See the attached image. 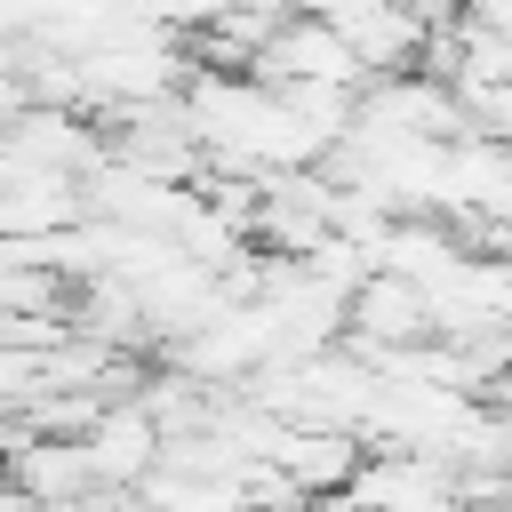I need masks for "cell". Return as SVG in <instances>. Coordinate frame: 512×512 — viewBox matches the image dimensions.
I'll list each match as a JSON object with an SVG mask.
<instances>
[{
    "label": "cell",
    "instance_id": "cell-1",
    "mask_svg": "<svg viewBox=\"0 0 512 512\" xmlns=\"http://www.w3.org/2000/svg\"><path fill=\"white\" fill-rule=\"evenodd\" d=\"M440 336V304H432V288L416 280V272H400V264H376L352 296H344V344L368 360V368H384L392 352H416V344H432Z\"/></svg>",
    "mask_w": 512,
    "mask_h": 512
},
{
    "label": "cell",
    "instance_id": "cell-2",
    "mask_svg": "<svg viewBox=\"0 0 512 512\" xmlns=\"http://www.w3.org/2000/svg\"><path fill=\"white\" fill-rule=\"evenodd\" d=\"M80 440H88V464H96V488H104V496L144 488V480L160 472V448H168V432L152 424V408H144L136 392H128V400H104Z\"/></svg>",
    "mask_w": 512,
    "mask_h": 512
},
{
    "label": "cell",
    "instance_id": "cell-3",
    "mask_svg": "<svg viewBox=\"0 0 512 512\" xmlns=\"http://www.w3.org/2000/svg\"><path fill=\"white\" fill-rule=\"evenodd\" d=\"M456 112H464V136L512 144V80L504 72H456Z\"/></svg>",
    "mask_w": 512,
    "mask_h": 512
},
{
    "label": "cell",
    "instance_id": "cell-4",
    "mask_svg": "<svg viewBox=\"0 0 512 512\" xmlns=\"http://www.w3.org/2000/svg\"><path fill=\"white\" fill-rule=\"evenodd\" d=\"M456 24H472V32H496V40H512V0H464V8H456Z\"/></svg>",
    "mask_w": 512,
    "mask_h": 512
},
{
    "label": "cell",
    "instance_id": "cell-5",
    "mask_svg": "<svg viewBox=\"0 0 512 512\" xmlns=\"http://www.w3.org/2000/svg\"><path fill=\"white\" fill-rule=\"evenodd\" d=\"M408 8H416V16L440 32V24H456V8H464V0H408Z\"/></svg>",
    "mask_w": 512,
    "mask_h": 512
},
{
    "label": "cell",
    "instance_id": "cell-6",
    "mask_svg": "<svg viewBox=\"0 0 512 512\" xmlns=\"http://www.w3.org/2000/svg\"><path fill=\"white\" fill-rule=\"evenodd\" d=\"M256 512H264V504H256ZM272 512H312V504H272Z\"/></svg>",
    "mask_w": 512,
    "mask_h": 512
}]
</instances>
